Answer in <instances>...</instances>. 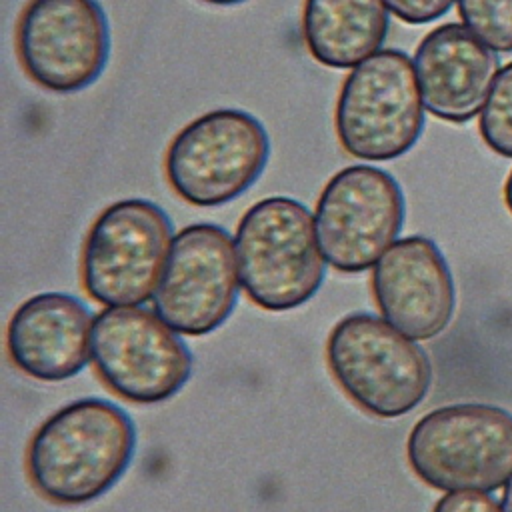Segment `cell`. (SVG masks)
I'll list each match as a JSON object with an SVG mask.
<instances>
[{
	"instance_id": "3957f363",
	"label": "cell",
	"mask_w": 512,
	"mask_h": 512,
	"mask_svg": "<svg viewBox=\"0 0 512 512\" xmlns=\"http://www.w3.org/2000/svg\"><path fill=\"white\" fill-rule=\"evenodd\" d=\"M326 364L340 390L376 418L412 412L432 384L424 348L370 312L346 314L332 326Z\"/></svg>"
},
{
	"instance_id": "30bf717a",
	"label": "cell",
	"mask_w": 512,
	"mask_h": 512,
	"mask_svg": "<svg viewBox=\"0 0 512 512\" xmlns=\"http://www.w3.org/2000/svg\"><path fill=\"white\" fill-rule=\"evenodd\" d=\"M26 76L56 94L94 84L110 58V26L98 0H28L16 24Z\"/></svg>"
},
{
	"instance_id": "d6986e66",
	"label": "cell",
	"mask_w": 512,
	"mask_h": 512,
	"mask_svg": "<svg viewBox=\"0 0 512 512\" xmlns=\"http://www.w3.org/2000/svg\"><path fill=\"white\" fill-rule=\"evenodd\" d=\"M432 512H504V506L490 492L458 490L440 496Z\"/></svg>"
},
{
	"instance_id": "8fae6325",
	"label": "cell",
	"mask_w": 512,
	"mask_h": 512,
	"mask_svg": "<svg viewBox=\"0 0 512 512\" xmlns=\"http://www.w3.org/2000/svg\"><path fill=\"white\" fill-rule=\"evenodd\" d=\"M240 270L234 238L218 224L176 232L154 292V312L182 336H206L236 308Z\"/></svg>"
},
{
	"instance_id": "44dd1931",
	"label": "cell",
	"mask_w": 512,
	"mask_h": 512,
	"mask_svg": "<svg viewBox=\"0 0 512 512\" xmlns=\"http://www.w3.org/2000/svg\"><path fill=\"white\" fill-rule=\"evenodd\" d=\"M504 204H506L508 212L512 214V170H510V174H508V178L504 182Z\"/></svg>"
},
{
	"instance_id": "ac0fdd59",
	"label": "cell",
	"mask_w": 512,
	"mask_h": 512,
	"mask_svg": "<svg viewBox=\"0 0 512 512\" xmlns=\"http://www.w3.org/2000/svg\"><path fill=\"white\" fill-rule=\"evenodd\" d=\"M390 12L406 24H428L444 16L454 0H384Z\"/></svg>"
},
{
	"instance_id": "5b68a950",
	"label": "cell",
	"mask_w": 512,
	"mask_h": 512,
	"mask_svg": "<svg viewBox=\"0 0 512 512\" xmlns=\"http://www.w3.org/2000/svg\"><path fill=\"white\" fill-rule=\"evenodd\" d=\"M424 108L414 60L396 48L378 50L340 86L334 110L338 142L358 160H396L422 136Z\"/></svg>"
},
{
	"instance_id": "7402d4cb",
	"label": "cell",
	"mask_w": 512,
	"mask_h": 512,
	"mask_svg": "<svg viewBox=\"0 0 512 512\" xmlns=\"http://www.w3.org/2000/svg\"><path fill=\"white\" fill-rule=\"evenodd\" d=\"M206 4H214V6H236V4H244L248 0H200Z\"/></svg>"
},
{
	"instance_id": "6da1fadb",
	"label": "cell",
	"mask_w": 512,
	"mask_h": 512,
	"mask_svg": "<svg viewBox=\"0 0 512 512\" xmlns=\"http://www.w3.org/2000/svg\"><path fill=\"white\" fill-rule=\"evenodd\" d=\"M136 444V424L122 406L94 396L78 398L32 432L24 456L26 476L48 502L82 506L118 484Z\"/></svg>"
},
{
	"instance_id": "7a4b0ae2",
	"label": "cell",
	"mask_w": 512,
	"mask_h": 512,
	"mask_svg": "<svg viewBox=\"0 0 512 512\" xmlns=\"http://www.w3.org/2000/svg\"><path fill=\"white\" fill-rule=\"evenodd\" d=\"M240 284L262 310L300 308L320 290L326 258L314 216L296 198L268 196L254 202L234 234Z\"/></svg>"
},
{
	"instance_id": "9a60e30c",
	"label": "cell",
	"mask_w": 512,
	"mask_h": 512,
	"mask_svg": "<svg viewBox=\"0 0 512 512\" xmlns=\"http://www.w3.org/2000/svg\"><path fill=\"white\" fill-rule=\"evenodd\" d=\"M384 0H304L302 38L326 68H354L380 50L388 36Z\"/></svg>"
},
{
	"instance_id": "8992f818",
	"label": "cell",
	"mask_w": 512,
	"mask_h": 512,
	"mask_svg": "<svg viewBox=\"0 0 512 512\" xmlns=\"http://www.w3.org/2000/svg\"><path fill=\"white\" fill-rule=\"evenodd\" d=\"M268 158L270 136L254 114L216 108L176 132L164 154V174L186 204L216 208L252 188Z\"/></svg>"
},
{
	"instance_id": "4fadbf2b",
	"label": "cell",
	"mask_w": 512,
	"mask_h": 512,
	"mask_svg": "<svg viewBox=\"0 0 512 512\" xmlns=\"http://www.w3.org/2000/svg\"><path fill=\"white\" fill-rule=\"evenodd\" d=\"M92 324V312L74 294H34L8 320V358L22 374L40 382L74 378L92 358Z\"/></svg>"
},
{
	"instance_id": "5bb4252c",
	"label": "cell",
	"mask_w": 512,
	"mask_h": 512,
	"mask_svg": "<svg viewBox=\"0 0 512 512\" xmlns=\"http://www.w3.org/2000/svg\"><path fill=\"white\" fill-rule=\"evenodd\" d=\"M414 68L426 110L442 122L466 124L482 112L500 60L464 24L446 22L420 40Z\"/></svg>"
},
{
	"instance_id": "e0dca14e",
	"label": "cell",
	"mask_w": 512,
	"mask_h": 512,
	"mask_svg": "<svg viewBox=\"0 0 512 512\" xmlns=\"http://www.w3.org/2000/svg\"><path fill=\"white\" fill-rule=\"evenodd\" d=\"M462 24L494 52H512V0H456Z\"/></svg>"
},
{
	"instance_id": "ba28073f",
	"label": "cell",
	"mask_w": 512,
	"mask_h": 512,
	"mask_svg": "<svg viewBox=\"0 0 512 512\" xmlns=\"http://www.w3.org/2000/svg\"><path fill=\"white\" fill-rule=\"evenodd\" d=\"M90 346L98 378L132 404L166 402L192 376L194 358L182 334L142 306L100 310Z\"/></svg>"
},
{
	"instance_id": "277c9868",
	"label": "cell",
	"mask_w": 512,
	"mask_h": 512,
	"mask_svg": "<svg viewBox=\"0 0 512 512\" xmlns=\"http://www.w3.org/2000/svg\"><path fill=\"white\" fill-rule=\"evenodd\" d=\"M412 472L442 492H494L512 476V414L484 402L424 414L406 440Z\"/></svg>"
},
{
	"instance_id": "ffe728a7",
	"label": "cell",
	"mask_w": 512,
	"mask_h": 512,
	"mask_svg": "<svg viewBox=\"0 0 512 512\" xmlns=\"http://www.w3.org/2000/svg\"><path fill=\"white\" fill-rule=\"evenodd\" d=\"M502 506H504V512H512V476H510V480H508L506 486H504Z\"/></svg>"
},
{
	"instance_id": "7c38bea8",
	"label": "cell",
	"mask_w": 512,
	"mask_h": 512,
	"mask_svg": "<svg viewBox=\"0 0 512 512\" xmlns=\"http://www.w3.org/2000/svg\"><path fill=\"white\" fill-rule=\"evenodd\" d=\"M374 302L386 322L412 340L440 336L456 310V286L438 244L412 234L396 240L374 264Z\"/></svg>"
},
{
	"instance_id": "2e32d148",
	"label": "cell",
	"mask_w": 512,
	"mask_h": 512,
	"mask_svg": "<svg viewBox=\"0 0 512 512\" xmlns=\"http://www.w3.org/2000/svg\"><path fill=\"white\" fill-rule=\"evenodd\" d=\"M478 132L498 156L512 158V62L496 74L488 100L478 114Z\"/></svg>"
},
{
	"instance_id": "52a82bcc",
	"label": "cell",
	"mask_w": 512,
	"mask_h": 512,
	"mask_svg": "<svg viewBox=\"0 0 512 512\" xmlns=\"http://www.w3.org/2000/svg\"><path fill=\"white\" fill-rule=\"evenodd\" d=\"M168 214L146 198L106 206L80 252L84 292L104 306H142L154 298L170 246Z\"/></svg>"
},
{
	"instance_id": "9c48e42d",
	"label": "cell",
	"mask_w": 512,
	"mask_h": 512,
	"mask_svg": "<svg viewBox=\"0 0 512 512\" xmlns=\"http://www.w3.org/2000/svg\"><path fill=\"white\" fill-rule=\"evenodd\" d=\"M404 216V192L390 172L370 164L338 170L322 188L314 212L326 262L344 274L374 268L400 236Z\"/></svg>"
}]
</instances>
